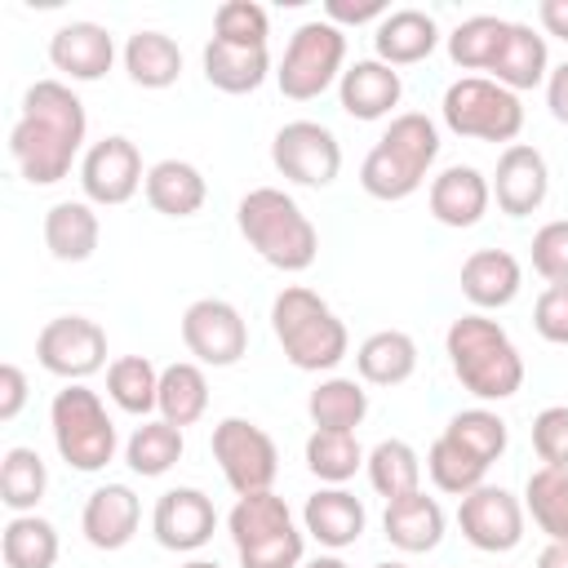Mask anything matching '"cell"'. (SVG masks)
Segmentation results:
<instances>
[{
  "label": "cell",
  "mask_w": 568,
  "mask_h": 568,
  "mask_svg": "<svg viewBox=\"0 0 568 568\" xmlns=\"http://www.w3.org/2000/svg\"><path fill=\"white\" fill-rule=\"evenodd\" d=\"M89 133L84 102L62 80H36L22 98V115L9 129V155L31 186H53L71 173Z\"/></svg>",
  "instance_id": "1"
},
{
  "label": "cell",
  "mask_w": 568,
  "mask_h": 568,
  "mask_svg": "<svg viewBox=\"0 0 568 568\" xmlns=\"http://www.w3.org/2000/svg\"><path fill=\"white\" fill-rule=\"evenodd\" d=\"M444 351L453 364V377L484 404L510 399L524 386V355L510 342V333L488 320L484 311L457 315L444 333Z\"/></svg>",
  "instance_id": "2"
},
{
  "label": "cell",
  "mask_w": 568,
  "mask_h": 568,
  "mask_svg": "<svg viewBox=\"0 0 568 568\" xmlns=\"http://www.w3.org/2000/svg\"><path fill=\"white\" fill-rule=\"evenodd\" d=\"M235 226L248 240V248L275 266V271H306L320 257V231L302 213V204L280 186H253L235 204Z\"/></svg>",
  "instance_id": "3"
},
{
  "label": "cell",
  "mask_w": 568,
  "mask_h": 568,
  "mask_svg": "<svg viewBox=\"0 0 568 568\" xmlns=\"http://www.w3.org/2000/svg\"><path fill=\"white\" fill-rule=\"evenodd\" d=\"M271 328L284 351V359L302 373H328L346 359L351 333L337 320V311L306 284H288L271 302Z\"/></svg>",
  "instance_id": "4"
},
{
  "label": "cell",
  "mask_w": 568,
  "mask_h": 568,
  "mask_svg": "<svg viewBox=\"0 0 568 568\" xmlns=\"http://www.w3.org/2000/svg\"><path fill=\"white\" fill-rule=\"evenodd\" d=\"M435 155H439V129H435V120L422 115V111H404V115H395L386 124V133L377 138V146L364 155L359 186L373 200H386V204L390 200H408L426 182Z\"/></svg>",
  "instance_id": "5"
},
{
  "label": "cell",
  "mask_w": 568,
  "mask_h": 568,
  "mask_svg": "<svg viewBox=\"0 0 568 568\" xmlns=\"http://www.w3.org/2000/svg\"><path fill=\"white\" fill-rule=\"evenodd\" d=\"M226 532L240 568H302L306 532L293 524V510L280 493L235 497L226 515Z\"/></svg>",
  "instance_id": "6"
},
{
  "label": "cell",
  "mask_w": 568,
  "mask_h": 568,
  "mask_svg": "<svg viewBox=\"0 0 568 568\" xmlns=\"http://www.w3.org/2000/svg\"><path fill=\"white\" fill-rule=\"evenodd\" d=\"M49 430H53V444H58V457L80 470V475H93L102 470L115 448H120V435H115V422L102 404L98 390H89L84 382H67L53 404H49Z\"/></svg>",
  "instance_id": "7"
},
{
  "label": "cell",
  "mask_w": 568,
  "mask_h": 568,
  "mask_svg": "<svg viewBox=\"0 0 568 568\" xmlns=\"http://www.w3.org/2000/svg\"><path fill=\"white\" fill-rule=\"evenodd\" d=\"M439 115H444V124L457 138H475V142H506L510 146L519 138V129H524V102H519V93L501 89L488 75H462V80H453L444 89Z\"/></svg>",
  "instance_id": "8"
},
{
  "label": "cell",
  "mask_w": 568,
  "mask_h": 568,
  "mask_svg": "<svg viewBox=\"0 0 568 568\" xmlns=\"http://www.w3.org/2000/svg\"><path fill=\"white\" fill-rule=\"evenodd\" d=\"M346 62V31L333 27L328 18H311L302 22L293 36H288V49L280 58V71H275V84L284 98L293 102H311L320 98L333 80H342V67Z\"/></svg>",
  "instance_id": "9"
},
{
  "label": "cell",
  "mask_w": 568,
  "mask_h": 568,
  "mask_svg": "<svg viewBox=\"0 0 568 568\" xmlns=\"http://www.w3.org/2000/svg\"><path fill=\"white\" fill-rule=\"evenodd\" d=\"M213 462H217V470H222V479L231 484L235 497L271 493V484L280 475L275 439L248 417H222L213 426Z\"/></svg>",
  "instance_id": "10"
},
{
  "label": "cell",
  "mask_w": 568,
  "mask_h": 568,
  "mask_svg": "<svg viewBox=\"0 0 568 568\" xmlns=\"http://www.w3.org/2000/svg\"><path fill=\"white\" fill-rule=\"evenodd\" d=\"M271 164L280 169V178L297 182V186H333L342 173V146L337 133L320 120H288L275 138H271Z\"/></svg>",
  "instance_id": "11"
},
{
  "label": "cell",
  "mask_w": 568,
  "mask_h": 568,
  "mask_svg": "<svg viewBox=\"0 0 568 568\" xmlns=\"http://www.w3.org/2000/svg\"><path fill=\"white\" fill-rule=\"evenodd\" d=\"M36 359L62 382H84L106 364V328L89 315H53L36 337Z\"/></svg>",
  "instance_id": "12"
},
{
  "label": "cell",
  "mask_w": 568,
  "mask_h": 568,
  "mask_svg": "<svg viewBox=\"0 0 568 568\" xmlns=\"http://www.w3.org/2000/svg\"><path fill=\"white\" fill-rule=\"evenodd\" d=\"M182 346L195 355V364L231 368L248 351V324L226 297H195L182 311Z\"/></svg>",
  "instance_id": "13"
},
{
  "label": "cell",
  "mask_w": 568,
  "mask_h": 568,
  "mask_svg": "<svg viewBox=\"0 0 568 568\" xmlns=\"http://www.w3.org/2000/svg\"><path fill=\"white\" fill-rule=\"evenodd\" d=\"M524 501L501 484H479L475 493L457 497V528L484 555H506L524 541Z\"/></svg>",
  "instance_id": "14"
},
{
  "label": "cell",
  "mask_w": 568,
  "mask_h": 568,
  "mask_svg": "<svg viewBox=\"0 0 568 568\" xmlns=\"http://www.w3.org/2000/svg\"><path fill=\"white\" fill-rule=\"evenodd\" d=\"M142 186H146L142 151H138L124 133L98 138V142L80 155V191H84L89 204L115 209V204H129Z\"/></svg>",
  "instance_id": "15"
},
{
  "label": "cell",
  "mask_w": 568,
  "mask_h": 568,
  "mask_svg": "<svg viewBox=\"0 0 568 568\" xmlns=\"http://www.w3.org/2000/svg\"><path fill=\"white\" fill-rule=\"evenodd\" d=\"M493 186V200L506 217H528L546 204V191H550V169H546V155L528 142H510L501 155H497V173L488 178Z\"/></svg>",
  "instance_id": "16"
},
{
  "label": "cell",
  "mask_w": 568,
  "mask_h": 568,
  "mask_svg": "<svg viewBox=\"0 0 568 568\" xmlns=\"http://www.w3.org/2000/svg\"><path fill=\"white\" fill-rule=\"evenodd\" d=\"M217 528V510H213V497L200 493V488H169L155 497V510H151V532L164 550H200Z\"/></svg>",
  "instance_id": "17"
},
{
  "label": "cell",
  "mask_w": 568,
  "mask_h": 568,
  "mask_svg": "<svg viewBox=\"0 0 568 568\" xmlns=\"http://www.w3.org/2000/svg\"><path fill=\"white\" fill-rule=\"evenodd\" d=\"M142 524V501L129 484H102L89 493L84 510H80V532L93 550H120L133 541Z\"/></svg>",
  "instance_id": "18"
},
{
  "label": "cell",
  "mask_w": 568,
  "mask_h": 568,
  "mask_svg": "<svg viewBox=\"0 0 568 568\" xmlns=\"http://www.w3.org/2000/svg\"><path fill=\"white\" fill-rule=\"evenodd\" d=\"M49 62L53 71H62L67 80H102L115 62V40L106 27L98 22H62L53 36H49Z\"/></svg>",
  "instance_id": "19"
},
{
  "label": "cell",
  "mask_w": 568,
  "mask_h": 568,
  "mask_svg": "<svg viewBox=\"0 0 568 568\" xmlns=\"http://www.w3.org/2000/svg\"><path fill=\"white\" fill-rule=\"evenodd\" d=\"M426 200H430V217L435 222H444L453 231H466L488 213L493 186L475 164H448L444 173L430 178V195Z\"/></svg>",
  "instance_id": "20"
},
{
  "label": "cell",
  "mask_w": 568,
  "mask_h": 568,
  "mask_svg": "<svg viewBox=\"0 0 568 568\" xmlns=\"http://www.w3.org/2000/svg\"><path fill=\"white\" fill-rule=\"evenodd\" d=\"M399 98H404L399 71L377 62V58L351 62L342 71V80H337V102H342V111L351 120H382V115H390L399 106Z\"/></svg>",
  "instance_id": "21"
},
{
  "label": "cell",
  "mask_w": 568,
  "mask_h": 568,
  "mask_svg": "<svg viewBox=\"0 0 568 568\" xmlns=\"http://www.w3.org/2000/svg\"><path fill=\"white\" fill-rule=\"evenodd\" d=\"M364 524H368L364 501H359L355 493H346L342 484H328V488L311 493L306 506H302V528H306L320 546H328V550L355 546V541L364 537Z\"/></svg>",
  "instance_id": "22"
},
{
  "label": "cell",
  "mask_w": 568,
  "mask_h": 568,
  "mask_svg": "<svg viewBox=\"0 0 568 568\" xmlns=\"http://www.w3.org/2000/svg\"><path fill=\"white\" fill-rule=\"evenodd\" d=\"M524 284V266L515 253L506 248H475L462 262V293L475 311H501L519 297Z\"/></svg>",
  "instance_id": "23"
},
{
  "label": "cell",
  "mask_w": 568,
  "mask_h": 568,
  "mask_svg": "<svg viewBox=\"0 0 568 568\" xmlns=\"http://www.w3.org/2000/svg\"><path fill=\"white\" fill-rule=\"evenodd\" d=\"M382 532L395 550L404 555H426L444 541V510L435 497H426L422 488L408 493V497H395L386 501V515H382Z\"/></svg>",
  "instance_id": "24"
},
{
  "label": "cell",
  "mask_w": 568,
  "mask_h": 568,
  "mask_svg": "<svg viewBox=\"0 0 568 568\" xmlns=\"http://www.w3.org/2000/svg\"><path fill=\"white\" fill-rule=\"evenodd\" d=\"M435 44H439V27L426 9H390L373 31L377 62H386V67H413V62L430 58Z\"/></svg>",
  "instance_id": "25"
},
{
  "label": "cell",
  "mask_w": 568,
  "mask_h": 568,
  "mask_svg": "<svg viewBox=\"0 0 568 568\" xmlns=\"http://www.w3.org/2000/svg\"><path fill=\"white\" fill-rule=\"evenodd\" d=\"M550 75V49H546V36H537L528 22H510V36L488 71V80H497L501 89L510 93H524V89H537L546 84Z\"/></svg>",
  "instance_id": "26"
},
{
  "label": "cell",
  "mask_w": 568,
  "mask_h": 568,
  "mask_svg": "<svg viewBox=\"0 0 568 568\" xmlns=\"http://www.w3.org/2000/svg\"><path fill=\"white\" fill-rule=\"evenodd\" d=\"M146 204L164 217H191L209 200V182L191 160H160L146 169Z\"/></svg>",
  "instance_id": "27"
},
{
  "label": "cell",
  "mask_w": 568,
  "mask_h": 568,
  "mask_svg": "<svg viewBox=\"0 0 568 568\" xmlns=\"http://www.w3.org/2000/svg\"><path fill=\"white\" fill-rule=\"evenodd\" d=\"M355 373L368 386H404L417 373V342L399 328H377L359 342Z\"/></svg>",
  "instance_id": "28"
},
{
  "label": "cell",
  "mask_w": 568,
  "mask_h": 568,
  "mask_svg": "<svg viewBox=\"0 0 568 568\" xmlns=\"http://www.w3.org/2000/svg\"><path fill=\"white\" fill-rule=\"evenodd\" d=\"M98 240H102V226L89 200H58L44 213V248L58 262H89Z\"/></svg>",
  "instance_id": "29"
},
{
  "label": "cell",
  "mask_w": 568,
  "mask_h": 568,
  "mask_svg": "<svg viewBox=\"0 0 568 568\" xmlns=\"http://www.w3.org/2000/svg\"><path fill=\"white\" fill-rule=\"evenodd\" d=\"M271 75V53L248 49V44H226L209 40L204 44V80L222 93H253Z\"/></svg>",
  "instance_id": "30"
},
{
  "label": "cell",
  "mask_w": 568,
  "mask_h": 568,
  "mask_svg": "<svg viewBox=\"0 0 568 568\" xmlns=\"http://www.w3.org/2000/svg\"><path fill=\"white\" fill-rule=\"evenodd\" d=\"M124 71L142 89H169L182 75V49L164 31H133L124 40Z\"/></svg>",
  "instance_id": "31"
},
{
  "label": "cell",
  "mask_w": 568,
  "mask_h": 568,
  "mask_svg": "<svg viewBox=\"0 0 568 568\" xmlns=\"http://www.w3.org/2000/svg\"><path fill=\"white\" fill-rule=\"evenodd\" d=\"M160 417L182 426H195L209 413V377L195 359H178L169 368H160Z\"/></svg>",
  "instance_id": "32"
},
{
  "label": "cell",
  "mask_w": 568,
  "mask_h": 568,
  "mask_svg": "<svg viewBox=\"0 0 568 568\" xmlns=\"http://www.w3.org/2000/svg\"><path fill=\"white\" fill-rule=\"evenodd\" d=\"M306 413L315 422V430H351L368 417V390L355 377H324L311 395H306Z\"/></svg>",
  "instance_id": "33"
},
{
  "label": "cell",
  "mask_w": 568,
  "mask_h": 568,
  "mask_svg": "<svg viewBox=\"0 0 568 568\" xmlns=\"http://www.w3.org/2000/svg\"><path fill=\"white\" fill-rule=\"evenodd\" d=\"M182 453H186V439H182V430H178L173 422H164V417L142 422V426L129 435V444H124V462H129V470L142 475V479L169 475V470L182 462Z\"/></svg>",
  "instance_id": "34"
},
{
  "label": "cell",
  "mask_w": 568,
  "mask_h": 568,
  "mask_svg": "<svg viewBox=\"0 0 568 568\" xmlns=\"http://www.w3.org/2000/svg\"><path fill=\"white\" fill-rule=\"evenodd\" d=\"M506 36H510V22H506V18H497V13H475V18H466V22H457V27L448 31V58H453V67H462V71H493V62H497Z\"/></svg>",
  "instance_id": "35"
},
{
  "label": "cell",
  "mask_w": 568,
  "mask_h": 568,
  "mask_svg": "<svg viewBox=\"0 0 568 568\" xmlns=\"http://www.w3.org/2000/svg\"><path fill=\"white\" fill-rule=\"evenodd\" d=\"M364 470H368L373 493L386 497V501L408 497V493L422 488V457H417V448L408 439H382V444H373Z\"/></svg>",
  "instance_id": "36"
},
{
  "label": "cell",
  "mask_w": 568,
  "mask_h": 568,
  "mask_svg": "<svg viewBox=\"0 0 568 568\" xmlns=\"http://www.w3.org/2000/svg\"><path fill=\"white\" fill-rule=\"evenodd\" d=\"M106 395L120 413L146 417L160 404V368L146 355H120L106 368Z\"/></svg>",
  "instance_id": "37"
},
{
  "label": "cell",
  "mask_w": 568,
  "mask_h": 568,
  "mask_svg": "<svg viewBox=\"0 0 568 568\" xmlns=\"http://www.w3.org/2000/svg\"><path fill=\"white\" fill-rule=\"evenodd\" d=\"M44 488H49L44 457H40L36 448L13 444V448L0 457V501H4L13 515H36Z\"/></svg>",
  "instance_id": "38"
},
{
  "label": "cell",
  "mask_w": 568,
  "mask_h": 568,
  "mask_svg": "<svg viewBox=\"0 0 568 568\" xmlns=\"http://www.w3.org/2000/svg\"><path fill=\"white\" fill-rule=\"evenodd\" d=\"M4 568H53L58 564V528L40 515H13L0 537Z\"/></svg>",
  "instance_id": "39"
},
{
  "label": "cell",
  "mask_w": 568,
  "mask_h": 568,
  "mask_svg": "<svg viewBox=\"0 0 568 568\" xmlns=\"http://www.w3.org/2000/svg\"><path fill=\"white\" fill-rule=\"evenodd\" d=\"M524 510L550 541H568V470L537 466L524 484Z\"/></svg>",
  "instance_id": "40"
},
{
  "label": "cell",
  "mask_w": 568,
  "mask_h": 568,
  "mask_svg": "<svg viewBox=\"0 0 568 568\" xmlns=\"http://www.w3.org/2000/svg\"><path fill=\"white\" fill-rule=\"evenodd\" d=\"M368 462V453L359 448V439L351 430H311L306 439V470L320 484H346L355 479V470Z\"/></svg>",
  "instance_id": "41"
},
{
  "label": "cell",
  "mask_w": 568,
  "mask_h": 568,
  "mask_svg": "<svg viewBox=\"0 0 568 568\" xmlns=\"http://www.w3.org/2000/svg\"><path fill=\"white\" fill-rule=\"evenodd\" d=\"M444 435L453 444H462L470 457H479L484 466H493L506 453V444H510V430H506V422L493 408H462V413H453Z\"/></svg>",
  "instance_id": "42"
},
{
  "label": "cell",
  "mask_w": 568,
  "mask_h": 568,
  "mask_svg": "<svg viewBox=\"0 0 568 568\" xmlns=\"http://www.w3.org/2000/svg\"><path fill=\"white\" fill-rule=\"evenodd\" d=\"M426 475H430V484H435L439 493L466 497V493H475V488L484 484L488 466H484L479 457H470L462 444H453L448 435H439V439L430 444V453H426Z\"/></svg>",
  "instance_id": "43"
},
{
  "label": "cell",
  "mask_w": 568,
  "mask_h": 568,
  "mask_svg": "<svg viewBox=\"0 0 568 568\" xmlns=\"http://www.w3.org/2000/svg\"><path fill=\"white\" fill-rule=\"evenodd\" d=\"M271 36V13L253 0H226L213 13V40L226 44H248V49H266Z\"/></svg>",
  "instance_id": "44"
},
{
  "label": "cell",
  "mask_w": 568,
  "mask_h": 568,
  "mask_svg": "<svg viewBox=\"0 0 568 568\" xmlns=\"http://www.w3.org/2000/svg\"><path fill=\"white\" fill-rule=\"evenodd\" d=\"M532 453L541 466L568 470V404H550L532 417Z\"/></svg>",
  "instance_id": "45"
},
{
  "label": "cell",
  "mask_w": 568,
  "mask_h": 568,
  "mask_svg": "<svg viewBox=\"0 0 568 568\" xmlns=\"http://www.w3.org/2000/svg\"><path fill=\"white\" fill-rule=\"evenodd\" d=\"M532 271L546 284H568V217H555L532 235Z\"/></svg>",
  "instance_id": "46"
},
{
  "label": "cell",
  "mask_w": 568,
  "mask_h": 568,
  "mask_svg": "<svg viewBox=\"0 0 568 568\" xmlns=\"http://www.w3.org/2000/svg\"><path fill=\"white\" fill-rule=\"evenodd\" d=\"M532 328L546 342L568 346V284H546V293L532 306Z\"/></svg>",
  "instance_id": "47"
},
{
  "label": "cell",
  "mask_w": 568,
  "mask_h": 568,
  "mask_svg": "<svg viewBox=\"0 0 568 568\" xmlns=\"http://www.w3.org/2000/svg\"><path fill=\"white\" fill-rule=\"evenodd\" d=\"M390 9L386 0H328L324 4V18L333 27H359V22H382Z\"/></svg>",
  "instance_id": "48"
},
{
  "label": "cell",
  "mask_w": 568,
  "mask_h": 568,
  "mask_svg": "<svg viewBox=\"0 0 568 568\" xmlns=\"http://www.w3.org/2000/svg\"><path fill=\"white\" fill-rule=\"evenodd\" d=\"M27 404V373L18 364H0V422H13Z\"/></svg>",
  "instance_id": "49"
},
{
  "label": "cell",
  "mask_w": 568,
  "mask_h": 568,
  "mask_svg": "<svg viewBox=\"0 0 568 568\" xmlns=\"http://www.w3.org/2000/svg\"><path fill=\"white\" fill-rule=\"evenodd\" d=\"M546 106L559 124H568V58L559 67H550V75H546Z\"/></svg>",
  "instance_id": "50"
},
{
  "label": "cell",
  "mask_w": 568,
  "mask_h": 568,
  "mask_svg": "<svg viewBox=\"0 0 568 568\" xmlns=\"http://www.w3.org/2000/svg\"><path fill=\"white\" fill-rule=\"evenodd\" d=\"M537 22H541L546 36L568 40V0H541L537 4Z\"/></svg>",
  "instance_id": "51"
},
{
  "label": "cell",
  "mask_w": 568,
  "mask_h": 568,
  "mask_svg": "<svg viewBox=\"0 0 568 568\" xmlns=\"http://www.w3.org/2000/svg\"><path fill=\"white\" fill-rule=\"evenodd\" d=\"M537 568H568V541H546V550L537 555Z\"/></svg>",
  "instance_id": "52"
},
{
  "label": "cell",
  "mask_w": 568,
  "mask_h": 568,
  "mask_svg": "<svg viewBox=\"0 0 568 568\" xmlns=\"http://www.w3.org/2000/svg\"><path fill=\"white\" fill-rule=\"evenodd\" d=\"M302 568H351L346 559H337V555H315V559H306Z\"/></svg>",
  "instance_id": "53"
},
{
  "label": "cell",
  "mask_w": 568,
  "mask_h": 568,
  "mask_svg": "<svg viewBox=\"0 0 568 568\" xmlns=\"http://www.w3.org/2000/svg\"><path fill=\"white\" fill-rule=\"evenodd\" d=\"M182 568H222V564H213V559H186Z\"/></svg>",
  "instance_id": "54"
},
{
  "label": "cell",
  "mask_w": 568,
  "mask_h": 568,
  "mask_svg": "<svg viewBox=\"0 0 568 568\" xmlns=\"http://www.w3.org/2000/svg\"><path fill=\"white\" fill-rule=\"evenodd\" d=\"M373 568H408V564H399V559H386V564H373Z\"/></svg>",
  "instance_id": "55"
}]
</instances>
